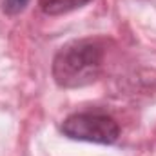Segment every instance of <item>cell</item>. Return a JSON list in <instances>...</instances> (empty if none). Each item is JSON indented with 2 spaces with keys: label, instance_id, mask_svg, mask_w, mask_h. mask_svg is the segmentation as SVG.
I'll list each match as a JSON object with an SVG mask.
<instances>
[{
  "label": "cell",
  "instance_id": "6da1fadb",
  "mask_svg": "<svg viewBox=\"0 0 156 156\" xmlns=\"http://www.w3.org/2000/svg\"><path fill=\"white\" fill-rule=\"evenodd\" d=\"M105 60L104 42L98 38L71 40L58 49L53 58L51 75L58 87L78 89L96 82Z\"/></svg>",
  "mask_w": 156,
  "mask_h": 156
},
{
  "label": "cell",
  "instance_id": "7a4b0ae2",
  "mask_svg": "<svg viewBox=\"0 0 156 156\" xmlns=\"http://www.w3.org/2000/svg\"><path fill=\"white\" fill-rule=\"evenodd\" d=\"M60 133L76 142L113 145L120 138V125L115 118L100 111L73 113L60 123Z\"/></svg>",
  "mask_w": 156,
  "mask_h": 156
},
{
  "label": "cell",
  "instance_id": "3957f363",
  "mask_svg": "<svg viewBox=\"0 0 156 156\" xmlns=\"http://www.w3.org/2000/svg\"><path fill=\"white\" fill-rule=\"evenodd\" d=\"M89 2L91 0H38V7L42 13L49 16H60V15L76 11Z\"/></svg>",
  "mask_w": 156,
  "mask_h": 156
},
{
  "label": "cell",
  "instance_id": "277c9868",
  "mask_svg": "<svg viewBox=\"0 0 156 156\" xmlns=\"http://www.w3.org/2000/svg\"><path fill=\"white\" fill-rule=\"evenodd\" d=\"M29 2L31 0H2V11L9 16H15V15L22 13Z\"/></svg>",
  "mask_w": 156,
  "mask_h": 156
}]
</instances>
